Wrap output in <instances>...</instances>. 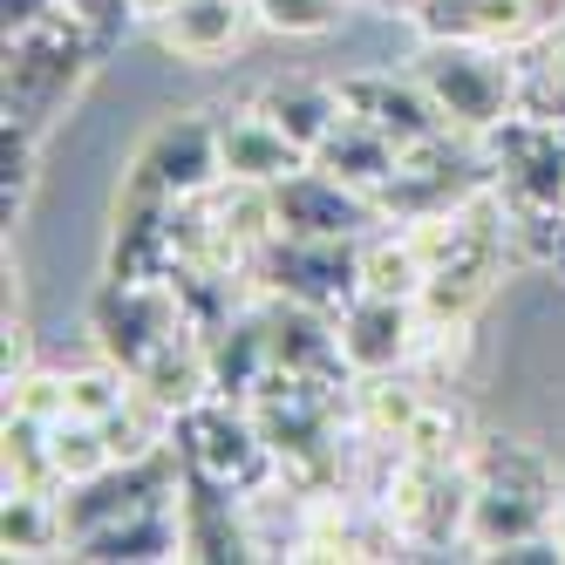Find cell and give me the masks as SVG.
<instances>
[{
    "mask_svg": "<svg viewBox=\"0 0 565 565\" xmlns=\"http://www.w3.org/2000/svg\"><path fill=\"white\" fill-rule=\"evenodd\" d=\"M171 443H178L191 477L218 483V491H232L238 504H246L259 483L279 477V457H273L266 429L253 423L246 402H232V395H205V402H191L184 416H171Z\"/></svg>",
    "mask_w": 565,
    "mask_h": 565,
    "instance_id": "obj_4",
    "label": "cell"
},
{
    "mask_svg": "<svg viewBox=\"0 0 565 565\" xmlns=\"http://www.w3.org/2000/svg\"><path fill=\"white\" fill-rule=\"evenodd\" d=\"M62 14H68V21H83V28L96 34V49H103V55L137 28V8H130V0H62Z\"/></svg>",
    "mask_w": 565,
    "mask_h": 565,
    "instance_id": "obj_25",
    "label": "cell"
},
{
    "mask_svg": "<svg viewBox=\"0 0 565 565\" xmlns=\"http://www.w3.org/2000/svg\"><path fill=\"white\" fill-rule=\"evenodd\" d=\"M49 443H55V477H62V491H68V483H89V477H103L109 463H124V457H116V436H109V423L62 416V423H49Z\"/></svg>",
    "mask_w": 565,
    "mask_h": 565,
    "instance_id": "obj_20",
    "label": "cell"
},
{
    "mask_svg": "<svg viewBox=\"0 0 565 565\" xmlns=\"http://www.w3.org/2000/svg\"><path fill=\"white\" fill-rule=\"evenodd\" d=\"M34 137H42V130H28L21 116L0 124V205H8V218L21 212V198L34 184Z\"/></svg>",
    "mask_w": 565,
    "mask_h": 565,
    "instance_id": "obj_23",
    "label": "cell"
},
{
    "mask_svg": "<svg viewBox=\"0 0 565 565\" xmlns=\"http://www.w3.org/2000/svg\"><path fill=\"white\" fill-rule=\"evenodd\" d=\"M218 157H225V178H238V184H279V178H294L300 164H313V157L279 124H266L253 103L218 116Z\"/></svg>",
    "mask_w": 565,
    "mask_h": 565,
    "instance_id": "obj_13",
    "label": "cell"
},
{
    "mask_svg": "<svg viewBox=\"0 0 565 565\" xmlns=\"http://www.w3.org/2000/svg\"><path fill=\"white\" fill-rule=\"evenodd\" d=\"M137 402V382L116 369V361H89V369H68V416H83V423H116Z\"/></svg>",
    "mask_w": 565,
    "mask_h": 565,
    "instance_id": "obj_21",
    "label": "cell"
},
{
    "mask_svg": "<svg viewBox=\"0 0 565 565\" xmlns=\"http://www.w3.org/2000/svg\"><path fill=\"white\" fill-rule=\"evenodd\" d=\"M491 279H498V266H483V259L436 266V273L423 279L416 307H423V320H477V307L491 300Z\"/></svg>",
    "mask_w": 565,
    "mask_h": 565,
    "instance_id": "obj_19",
    "label": "cell"
},
{
    "mask_svg": "<svg viewBox=\"0 0 565 565\" xmlns=\"http://www.w3.org/2000/svg\"><path fill=\"white\" fill-rule=\"evenodd\" d=\"M334 89H341V116L382 130L395 150H416L429 137H450V124H443V109L429 103L416 68L409 75H395V68H354V75H341Z\"/></svg>",
    "mask_w": 565,
    "mask_h": 565,
    "instance_id": "obj_8",
    "label": "cell"
},
{
    "mask_svg": "<svg viewBox=\"0 0 565 565\" xmlns=\"http://www.w3.org/2000/svg\"><path fill=\"white\" fill-rule=\"evenodd\" d=\"M361 8H375V14H402V21H409L416 0H361Z\"/></svg>",
    "mask_w": 565,
    "mask_h": 565,
    "instance_id": "obj_27",
    "label": "cell"
},
{
    "mask_svg": "<svg viewBox=\"0 0 565 565\" xmlns=\"http://www.w3.org/2000/svg\"><path fill=\"white\" fill-rule=\"evenodd\" d=\"M341 21L334 0H259V28L273 34H328Z\"/></svg>",
    "mask_w": 565,
    "mask_h": 565,
    "instance_id": "obj_24",
    "label": "cell"
},
{
    "mask_svg": "<svg viewBox=\"0 0 565 565\" xmlns=\"http://www.w3.org/2000/svg\"><path fill=\"white\" fill-rule=\"evenodd\" d=\"M483 178L504 212H565V124L545 109H511L498 130L477 137Z\"/></svg>",
    "mask_w": 565,
    "mask_h": 565,
    "instance_id": "obj_5",
    "label": "cell"
},
{
    "mask_svg": "<svg viewBox=\"0 0 565 565\" xmlns=\"http://www.w3.org/2000/svg\"><path fill=\"white\" fill-rule=\"evenodd\" d=\"M130 8H137V21H150V28H157V21L178 8V0H130Z\"/></svg>",
    "mask_w": 565,
    "mask_h": 565,
    "instance_id": "obj_26",
    "label": "cell"
},
{
    "mask_svg": "<svg viewBox=\"0 0 565 565\" xmlns=\"http://www.w3.org/2000/svg\"><path fill=\"white\" fill-rule=\"evenodd\" d=\"M8 416L62 423L68 416V375H55V369H14L8 375Z\"/></svg>",
    "mask_w": 565,
    "mask_h": 565,
    "instance_id": "obj_22",
    "label": "cell"
},
{
    "mask_svg": "<svg viewBox=\"0 0 565 565\" xmlns=\"http://www.w3.org/2000/svg\"><path fill=\"white\" fill-rule=\"evenodd\" d=\"M96 34L83 21H68L62 8L14 21L8 28V116H21L28 130H49L55 116L75 103V89L96 68Z\"/></svg>",
    "mask_w": 565,
    "mask_h": 565,
    "instance_id": "obj_2",
    "label": "cell"
},
{
    "mask_svg": "<svg viewBox=\"0 0 565 565\" xmlns=\"http://www.w3.org/2000/svg\"><path fill=\"white\" fill-rule=\"evenodd\" d=\"M273 212H279V232H294V238H369L375 225H388L369 191L341 184L320 164H300L294 178H279Z\"/></svg>",
    "mask_w": 565,
    "mask_h": 565,
    "instance_id": "obj_9",
    "label": "cell"
},
{
    "mask_svg": "<svg viewBox=\"0 0 565 565\" xmlns=\"http://www.w3.org/2000/svg\"><path fill=\"white\" fill-rule=\"evenodd\" d=\"M423 409H429V388L409 369H395V375H354L348 382V429L361 443H388V450H402Z\"/></svg>",
    "mask_w": 565,
    "mask_h": 565,
    "instance_id": "obj_14",
    "label": "cell"
},
{
    "mask_svg": "<svg viewBox=\"0 0 565 565\" xmlns=\"http://www.w3.org/2000/svg\"><path fill=\"white\" fill-rule=\"evenodd\" d=\"M253 28H259V0H178V8L157 21V42L184 68H218L246 49Z\"/></svg>",
    "mask_w": 565,
    "mask_h": 565,
    "instance_id": "obj_12",
    "label": "cell"
},
{
    "mask_svg": "<svg viewBox=\"0 0 565 565\" xmlns=\"http://www.w3.org/2000/svg\"><path fill=\"white\" fill-rule=\"evenodd\" d=\"M416 42H491V49H524L539 21V0H416L409 8Z\"/></svg>",
    "mask_w": 565,
    "mask_h": 565,
    "instance_id": "obj_11",
    "label": "cell"
},
{
    "mask_svg": "<svg viewBox=\"0 0 565 565\" xmlns=\"http://www.w3.org/2000/svg\"><path fill=\"white\" fill-rule=\"evenodd\" d=\"M313 164H320V171H334V178L354 184V191L382 198V184L402 171V150H395L382 130H369V124H354V116H341V124L328 130V143L313 150Z\"/></svg>",
    "mask_w": 565,
    "mask_h": 565,
    "instance_id": "obj_16",
    "label": "cell"
},
{
    "mask_svg": "<svg viewBox=\"0 0 565 565\" xmlns=\"http://www.w3.org/2000/svg\"><path fill=\"white\" fill-rule=\"evenodd\" d=\"M130 164H137L157 191H171L178 205H184V198H205V191L225 178V157H218V116H205V109H171L164 124L143 137V150L130 157Z\"/></svg>",
    "mask_w": 565,
    "mask_h": 565,
    "instance_id": "obj_10",
    "label": "cell"
},
{
    "mask_svg": "<svg viewBox=\"0 0 565 565\" xmlns=\"http://www.w3.org/2000/svg\"><path fill=\"white\" fill-rule=\"evenodd\" d=\"M558 539H565V518H558Z\"/></svg>",
    "mask_w": 565,
    "mask_h": 565,
    "instance_id": "obj_28",
    "label": "cell"
},
{
    "mask_svg": "<svg viewBox=\"0 0 565 565\" xmlns=\"http://www.w3.org/2000/svg\"><path fill=\"white\" fill-rule=\"evenodd\" d=\"M334 341H341V361H348V382H354V375L416 369L423 307H416V300H395V294H354V300L334 313Z\"/></svg>",
    "mask_w": 565,
    "mask_h": 565,
    "instance_id": "obj_7",
    "label": "cell"
},
{
    "mask_svg": "<svg viewBox=\"0 0 565 565\" xmlns=\"http://www.w3.org/2000/svg\"><path fill=\"white\" fill-rule=\"evenodd\" d=\"M429 279V259L416 253L409 232H369L361 238V294H395V300H416Z\"/></svg>",
    "mask_w": 565,
    "mask_h": 565,
    "instance_id": "obj_18",
    "label": "cell"
},
{
    "mask_svg": "<svg viewBox=\"0 0 565 565\" xmlns=\"http://www.w3.org/2000/svg\"><path fill=\"white\" fill-rule=\"evenodd\" d=\"M253 287L334 320L361 294V238H294V232H279L253 259Z\"/></svg>",
    "mask_w": 565,
    "mask_h": 565,
    "instance_id": "obj_6",
    "label": "cell"
},
{
    "mask_svg": "<svg viewBox=\"0 0 565 565\" xmlns=\"http://www.w3.org/2000/svg\"><path fill=\"white\" fill-rule=\"evenodd\" d=\"M253 109L266 116V124H279L307 157L328 143V130L341 124V89L334 83H313V75H279V83H266L253 96Z\"/></svg>",
    "mask_w": 565,
    "mask_h": 565,
    "instance_id": "obj_15",
    "label": "cell"
},
{
    "mask_svg": "<svg viewBox=\"0 0 565 565\" xmlns=\"http://www.w3.org/2000/svg\"><path fill=\"white\" fill-rule=\"evenodd\" d=\"M0 545H8V558H49V552H68L62 498H55V491H8V511H0Z\"/></svg>",
    "mask_w": 565,
    "mask_h": 565,
    "instance_id": "obj_17",
    "label": "cell"
},
{
    "mask_svg": "<svg viewBox=\"0 0 565 565\" xmlns=\"http://www.w3.org/2000/svg\"><path fill=\"white\" fill-rule=\"evenodd\" d=\"M470 470V511H463V545L477 558H498L524 539H552L565 498H558V477L552 463L532 450V443H511V436H470L463 450Z\"/></svg>",
    "mask_w": 565,
    "mask_h": 565,
    "instance_id": "obj_1",
    "label": "cell"
},
{
    "mask_svg": "<svg viewBox=\"0 0 565 565\" xmlns=\"http://www.w3.org/2000/svg\"><path fill=\"white\" fill-rule=\"evenodd\" d=\"M416 75L429 103L443 109L450 137L477 143L483 130H498L511 109H524V68L518 49H491V42H423L416 49Z\"/></svg>",
    "mask_w": 565,
    "mask_h": 565,
    "instance_id": "obj_3",
    "label": "cell"
}]
</instances>
